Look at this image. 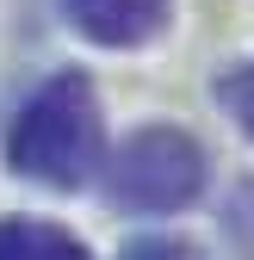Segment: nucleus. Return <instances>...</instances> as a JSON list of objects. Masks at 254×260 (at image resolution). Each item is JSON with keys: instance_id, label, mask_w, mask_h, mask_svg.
<instances>
[{"instance_id": "obj_3", "label": "nucleus", "mask_w": 254, "mask_h": 260, "mask_svg": "<svg viewBox=\"0 0 254 260\" xmlns=\"http://www.w3.org/2000/svg\"><path fill=\"white\" fill-rule=\"evenodd\" d=\"M62 13L81 38L106 44V50H137L155 44L174 19V0H62Z\"/></svg>"}, {"instance_id": "obj_2", "label": "nucleus", "mask_w": 254, "mask_h": 260, "mask_svg": "<svg viewBox=\"0 0 254 260\" xmlns=\"http://www.w3.org/2000/svg\"><path fill=\"white\" fill-rule=\"evenodd\" d=\"M205 180H211V161H205L199 137L174 130V124H143L112 155V205L143 211V217H168V211L199 205Z\"/></svg>"}, {"instance_id": "obj_1", "label": "nucleus", "mask_w": 254, "mask_h": 260, "mask_svg": "<svg viewBox=\"0 0 254 260\" xmlns=\"http://www.w3.org/2000/svg\"><path fill=\"white\" fill-rule=\"evenodd\" d=\"M7 168L56 192H75L100 168V106L81 75H50L7 124Z\"/></svg>"}, {"instance_id": "obj_4", "label": "nucleus", "mask_w": 254, "mask_h": 260, "mask_svg": "<svg viewBox=\"0 0 254 260\" xmlns=\"http://www.w3.org/2000/svg\"><path fill=\"white\" fill-rule=\"evenodd\" d=\"M0 260H87V242L62 223L38 217H0Z\"/></svg>"}, {"instance_id": "obj_5", "label": "nucleus", "mask_w": 254, "mask_h": 260, "mask_svg": "<svg viewBox=\"0 0 254 260\" xmlns=\"http://www.w3.org/2000/svg\"><path fill=\"white\" fill-rule=\"evenodd\" d=\"M217 100H224V106H230V118L254 137V56L242 62V69H230L224 81H217Z\"/></svg>"}]
</instances>
